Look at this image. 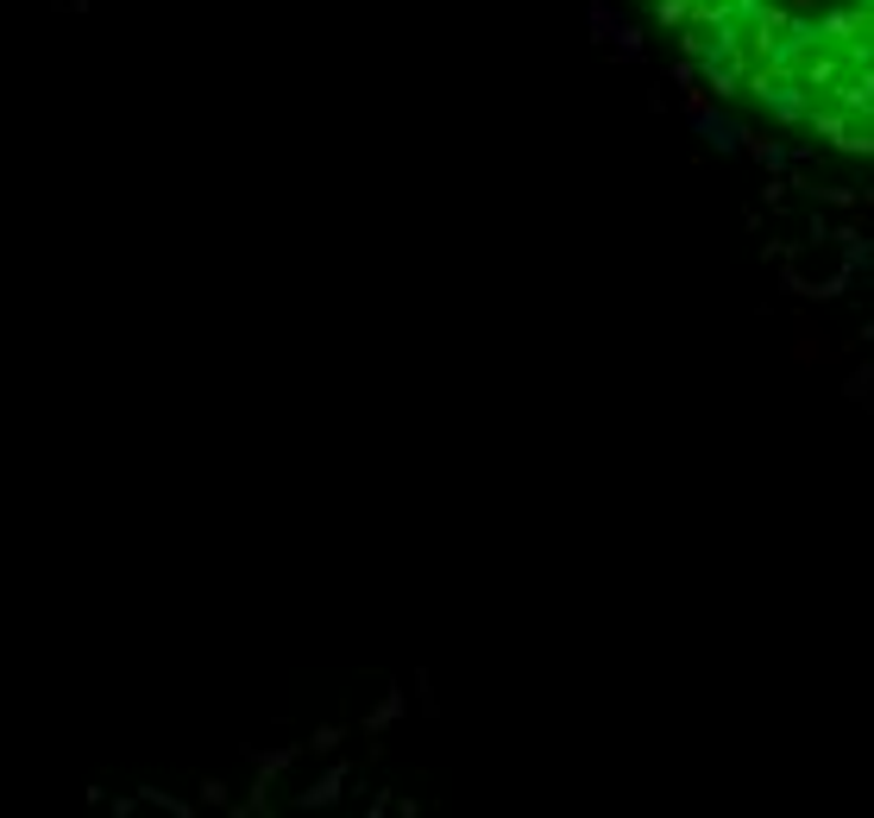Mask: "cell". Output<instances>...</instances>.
<instances>
[{
    "mask_svg": "<svg viewBox=\"0 0 874 818\" xmlns=\"http://www.w3.org/2000/svg\"><path fill=\"white\" fill-rule=\"evenodd\" d=\"M723 101L874 157V0H648Z\"/></svg>",
    "mask_w": 874,
    "mask_h": 818,
    "instance_id": "cell-1",
    "label": "cell"
}]
</instances>
